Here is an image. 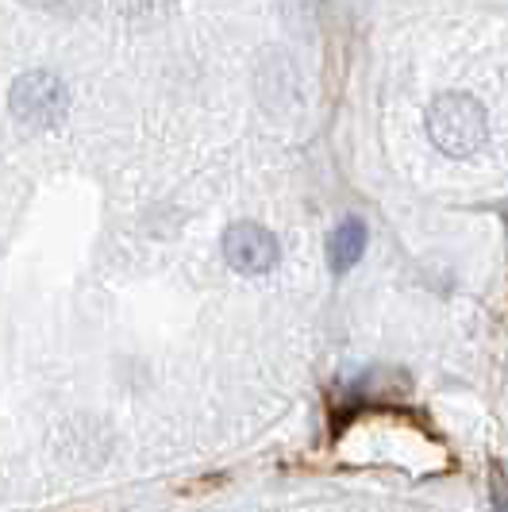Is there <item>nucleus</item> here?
<instances>
[{
    "label": "nucleus",
    "instance_id": "nucleus-4",
    "mask_svg": "<svg viewBox=\"0 0 508 512\" xmlns=\"http://www.w3.org/2000/svg\"><path fill=\"white\" fill-rule=\"evenodd\" d=\"M362 251H366V224L358 216H347L339 228L331 231V243H328L331 270L335 274H347L358 258H362Z\"/></svg>",
    "mask_w": 508,
    "mask_h": 512
},
{
    "label": "nucleus",
    "instance_id": "nucleus-2",
    "mask_svg": "<svg viewBox=\"0 0 508 512\" xmlns=\"http://www.w3.org/2000/svg\"><path fill=\"white\" fill-rule=\"evenodd\" d=\"M12 112H16V120H24V124H39V128H51L58 124L62 116H66V85L51 74V70H31V74L16 77V85H12Z\"/></svg>",
    "mask_w": 508,
    "mask_h": 512
},
{
    "label": "nucleus",
    "instance_id": "nucleus-3",
    "mask_svg": "<svg viewBox=\"0 0 508 512\" xmlns=\"http://www.w3.org/2000/svg\"><path fill=\"white\" fill-rule=\"evenodd\" d=\"M224 258L239 274H266L278 266V239L258 224H235L224 235Z\"/></svg>",
    "mask_w": 508,
    "mask_h": 512
},
{
    "label": "nucleus",
    "instance_id": "nucleus-1",
    "mask_svg": "<svg viewBox=\"0 0 508 512\" xmlns=\"http://www.w3.org/2000/svg\"><path fill=\"white\" fill-rule=\"evenodd\" d=\"M432 143L447 154H470L485 143V112L482 104L466 93H447L428 112Z\"/></svg>",
    "mask_w": 508,
    "mask_h": 512
}]
</instances>
